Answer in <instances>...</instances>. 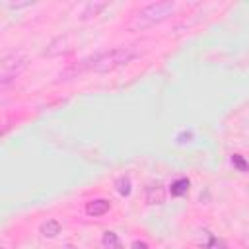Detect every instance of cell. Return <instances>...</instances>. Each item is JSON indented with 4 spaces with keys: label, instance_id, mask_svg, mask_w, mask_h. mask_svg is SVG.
I'll return each mask as SVG.
<instances>
[{
    "label": "cell",
    "instance_id": "obj_1",
    "mask_svg": "<svg viewBox=\"0 0 249 249\" xmlns=\"http://www.w3.org/2000/svg\"><path fill=\"white\" fill-rule=\"evenodd\" d=\"M132 58H136V51L130 49V47H115L111 51H103V53H97L86 60H82L78 66L70 68L68 72L60 74V78H68L76 72H84V70H91V72H111L119 66H124L128 64Z\"/></svg>",
    "mask_w": 249,
    "mask_h": 249
},
{
    "label": "cell",
    "instance_id": "obj_2",
    "mask_svg": "<svg viewBox=\"0 0 249 249\" xmlns=\"http://www.w3.org/2000/svg\"><path fill=\"white\" fill-rule=\"evenodd\" d=\"M177 4L171 2V0H161V2H152V4H146L144 8H140L134 16H132V21H130V29L138 31V29H146V27H152L163 19H167L173 12H175Z\"/></svg>",
    "mask_w": 249,
    "mask_h": 249
},
{
    "label": "cell",
    "instance_id": "obj_3",
    "mask_svg": "<svg viewBox=\"0 0 249 249\" xmlns=\"http://www.w3.org/2000/svg\"><path fill=\"white\" fill-rule=\"evenodd\" d=\"M27 66V56L21 53H10L0 62V88H8Z\"/></svg>",
    "mask_w": 249,
    "mask_h": 249
},
{
    "label": "cell",
    "instance_id": "obj_4",
    "mask_svg": "<svg viewBox=\"0 0 249 249\" xmlns=\"http://www.w3.org/2000/svg\"><path fill=\"white\" fill-rule=\"evenodd\" d=\"M163 200H165V189H163V185L160 181L150 183L146 187V202L148 204H163Z\"/></svg>",
    "mask_w": 249,
    "mask_h": 249
},
{
    "label": "cell",
    "instance_id": "obj_5",
    "mask_svg": "<svg viewBox=\"0 0 249 249\" xmlns=\"http://www.w3.org/2000/svg\"><path fill=\"white\" fill-rule=\"evenodd\" d=\"M68 49H70V37H68V35H60V37H56L54 41L49 43L45 54H47V56H56V54L66 53Z\"/></svg>",
    "mask_w": 249,
    "mask_h": 249
},
{
    "label": "cell",
    "instance_id": "obj_6",
    "mask_svg": "<svg viewBox=\"0 0 249 249\" xmlns=\"http://www.w3.org/2000/svg\"><path fill=\"white\" fill-rule=\"evenodd\" d=\"M109 208H111V202L105 198H95L86 204V212L89 216H103L105 212H109Z\"/></svg>",
    "mask_w": 249,
    "mask_h": 249
},
{
    "label": "cell",
    "instance_id": "obj_7",
    "mask_svg": "<svg viewBox=\"0 0 249 249\" xmlns=\"http://www.w3.org/2000/svg\"><path fill=\"white\" fill-rule=\"evenodd\" d=\"M39 233H41L43 237H49V239L56 237V235L60 233V222H58V220H53V218L45 220V222L39 226Z\"/></svg>",
    "mask_w": 249,
    "mask_h": 249
},
{
    "label": "cell",
    "instance_id": "obj_8",
    "mask_svg": "<svg viewBox=\"0 0 249 249\" xmlns=\"http://www.w3.org/2000/svg\"><path fill=\"white\" fill-rule=\"evenodd\" d=\"M105 8H107L105 2H88V4L84 6L82 14H80V19H91V18L99 16V12H103Z\"/></svg>",
    "mask_w": 249,
    "mask_h": 249
},
{
    "label": "cell",
    "instance_id": "obj_9",
    "mask_svg": "<svg viewBox=\"0 0 249 249\" xmlns=\"http://www.w3.org/2000/svg\"><path fill=\"white\" fill-rule=\"evenodd\" d=\"M101 245H103V249H121V239L115 231L107 230L101 235Z\"/></svg>",
    "mask_w": 249,
    "mask_h": 249
},
{
    "label": "cell",
    "instance_id": "obj_10",
    "mask_svg": "<svg viewBox=\"0 0 249 249\" xmlns=\"http://www.w3.org/2000/svg\"><path fill=\"white\" fill-rule=\"evenodd\" d=\"M189 185H191V181H189L187 177H179V179H175V181L171 183L169 193H171L173 196H183V195L189 191Z\"/></svg>",
    "mask_w": 249,
    "mask_h": 249
},
{
    "label": "cell",
    "instance_id": "obj_11",
    "mask_svg": "<svg viewBox=\"0 0 249 249\" xmlns=\"http://www.w3.org/2000/svg\"><path fill=\"white\" fill-rule=\"evenodd\" d=\"M115 187H117V193L121 196H128L132 193V183H130V177H126V175H121L115 181Z\"/></svg>",
    "mask_w": 249,
    "mask_h": 249
},
{
    "label": "cell",
    "instance_id": "obj_12",
    "mask_svg": "<svg viewBox=\"0 0 249 249\" xmlns=\"http://www.w3.org/2000/svg\"><path fill=\"white\" fill-rule=\"evenodd\" d=\"M212 239H214V235H212L208 230H198V231H196V243H198V245L208 247V245L212 243Z\"/></svg>",
    "mask_w": 249,
    "mask_h": 249
},
{
    "label": "cell",
    "instance_id": "obj_13",
    "mask_svg": "<svg viewBox=\"0 0 249 249\" xmlns=\"http://www.w3.org/2000/svg\"><path fill=\"white\" fill-rule=\"evenodd\" d=\"M231 163H233V167L237 169V171H249V161H245V158L243 156H239V154H233L231 156Z\"/></svg>",
    "mask_w": 249,
    "mask_h": 249
},
{
    "label": "cell",
    "instance_id": "obj_14",
    "mask_svg": "<svg viewBox=\"0 0 249 249\" xmlns=\"http://www.w3.org/2000/svg\"><path fill=\"white\" fill-rule=\"evenodd\" d=\"M208 249H228V247H226V243H224L222 239L214 237V239H212V243L208 245Z\"/></svg>",
    "mask_w": 249,
    "mask_h": 249
},
{
    "label": "cell",
    "instance_id": "obj_15",
    "mask_svg": "<svg viewBox=\"0 0 249 249\" xmlns=\"http://www.w3.org/2000/svg\"><path fill=\"white\" fill-rule=\"evenodd\" d=\"M130 249H150V245H148L146 241L136 239V241H132V243H130Z\"/></svg>",
    "mask_w": 249,
    "mask_h": 249
},
{
    "label": "cell",
    "instance_id": "obj_16",
    "mask_svg": "<svg viewBox=\"0 0 249 249\" xmlns=\"http://www.w3.org/2000/svg\"><path fill=\"white\" fill-rule=\"evenodd\" d=\"M193 138V132H181V134H177V140L179 142H189Z\"/></svg>",
    "mask_w": 249,
    "mask_h": 249
},
{
    "label": "cell",
    "instance_id": "obj_17",
    "mask_svg": "<svg viewBox=\"0 0 249 249\" xmlns=\"http://www.w3.org/2000/svg\"><path fill=\"white\" fill-rule=\"evenodd\" d=\"M62 249H78V247H76V245H72V243H66Z\"/></svg>",
    "mask_w": 249,
    "mask_h": 249
}]
</instances>
